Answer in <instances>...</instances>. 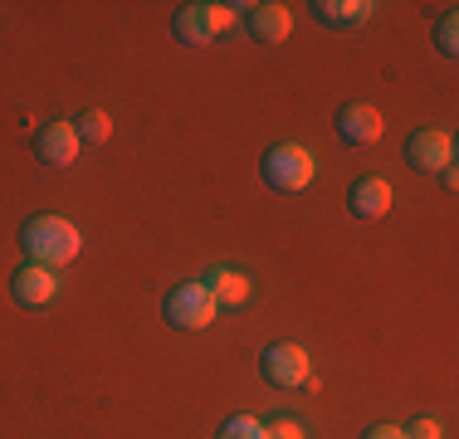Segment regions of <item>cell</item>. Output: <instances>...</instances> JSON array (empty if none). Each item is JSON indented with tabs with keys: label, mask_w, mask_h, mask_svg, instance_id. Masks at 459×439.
I'll use <instances>...</instances> for the list:
<instances>
[{
	"label": "cell",
	"mask_w": 459,
	"mask_h": 439,
	"mask_svg": "<svg viewBox=\"0 0 459 439\" xmlns=\"http://www.w3.org/2000/svg\"><path fill=\"white\" fill-rule=\"evenodd\" d=\"M74 132H79V147L83 142H108V132H113V123H108V113L103 108H89V113H79V123H74Z\"/></svg>",
	"instance_id": "14"
},
{
	"label": "cell",
	"mask_w": 459,
	"mask_h": 439,
	"mask_svg": "<svg viewBox=\"0 0 459 439\" xmlns=\"http://www.w3.org/2000/svg\"><path fill=\"white\" fill-rule=\"evenodd\" d=\"M259 371H264L269 386L299 391V386H308L313 361H308V351H303L299 342H274V347H264V357H259Z\"/></svg>",
	"instance_id": "5"
},
{
	"label": "cell",
	"mask_w": 459,
	"mask_h": 439,
	"mask_svg": "<svg viewBox=\"0 0 459 439\" xmlns=\"http://www.w3.org/2000/svg\"><path fill=\"white\" fill-rule=\"evenodd\" d=\"M215 298H211V288H205L201 279L195 283H177V288L161 298V317H167L177 332H201V327H211L215 323Z\"/></svg>",
	"instance_id": "4"
},
{
	"label": "cell",
	"mask_w": 459,
	"mask_h": 439,
	"mask_svg": "<svg viewBox=\"0 0 459 439\" xmlns=\"http://www.w3.org/2000/svg\"><path fill=\"white\" fill-rule=\"evenodd\" d=\"M35 157L45 161V167H69L74 157H79V132L74 123H45L35 132Z\"/></svg>",
	"instance_id": "11"
},
{
	"label": "cell",
	"mask_w": 459,
	"mask_h": 439,
	"mask_svg": "<svg viewBox=\"0 0 459 439\" xmlns=\"http://www.w3.org/2000/svg\"><path fill=\"white\" fill-rule=\"evenodd\" d=\"M313 176H318V157L303 142H279L264 151V181L274 191H308Z\"/></svg>",
	"instance_id": "3"
},
{
	"label": "cell",
	"mask_w": 459,
	"mask_h": 439,
	"mask_svg": "<svg viewBox=\"0 0 459 439\" xmlns=\"http://www.w3.org/2000/svg\"><path fill=\"white\" fill-rule=\"evenodd\" d=\"M371 15H377L371 0H313V20L327 30H357V25H367Z\"/></svg>",
	"instance_id": "13"
},
{
	"label": "cell",
	"mask_w": 459,
	"mask_h": 439,
	"mask_svg": "<svg viewBox=\"0 0 459 439\" xmlns=\"http://www.w3.org/2000/svg\"><path fill=\"white\" fill-rule=\"evenodd\" d=\"M406 167L420 176H440L445 167H455V137L450 127H415L406 137Z\"/></svg>",
	"instance_id": "6"
},
{
	"label": "cell",
	"mask_w": 459,
	"mask_h": 439,
	"mask_svg": "<svg viewBox=\"0 0 459 439\" xmlns=\"http://www.w3.org/2000/svg\"><path fill=\"white\" fill-rule=\"evenodd\" d=\"M406 430V439H445V425L435 420V415H415L411 425H401Z\"/></svg>",
	"instance_id": "17"
},
{
	"label": "cell",
	"mask_w": 459,
	"mask_h": 439,
	"mask_svg": "<svg viewBox=\"0 0 459 439\" xmlns=\"http://www.w3.org/2000/svg\"><path fill=\"white\" fill-rule=\"evenodd\" d=\"M10 293H15V303L20 307H45L59 298V273L45 269V263H20L15 269V279H10Z\"/></svg>",
	"instance_id": "7"
},
{
	"label": "cell",
	"mask_w": 459,
	"mask_h": 439,
	"mask_svg": "<svg viewBox=\"0 0 459 439\" xmlns=\"http://www.w3.org/2000/svg\"><path fill=\"white\" fill-rule=\"evenodd\" d=\"M381 113L371 103H342L337 108V137L347 142V147H371V142L381 137Z\"/></svg>",
	"instance_id": "9"
},
{
	"label": "cell",
	"mask_w": 459,
	"mask_h": 439,
	"mask_svg": "<svg viewBox=\"0 0 459 439\" xmlns=\"http://www.w3.org/2000/svg\"><path fill=\"white\" fill-rule=\"evenodd\" d=\"M201 283L211 288L215 307H245V303H249V293H255L249 273H245V269H235V263H215V269L205 273Z\"/></svg>",
	"instance_id": "12"
},
{
	"label": "cell",
	"mask_w": 459,
	"mask_h": 439,
	"mask_svg": "<svg viewBox=\"0 0 459 439\" xmlns=\"http://www.w3.org/2000/svg\"><path fill=\"white\" fill-rule=\"evenodd\" d=\"M20 249H25L30 263H45V269L59 273L64 263L79 259L83 235H79V225L64 220V215H35V220H25V229H20Z\"/></svg>",
	"instance_id": "1"
},
{
	"label": "cell",
	"mask_w": 459,
	"mask_h": 439,
	"mask_svg": "<svg viewBox=\"0 0 459 439\" xmlns=\"http://www.w3.org/2000/svg\"><path fill=\"white\" fill-rule=\"evenodd\" d=\"M245 30L259 44H283L293 30V10L279 5V0H259V5H245Z\"/></svg>",
	"instance_id": "8"
},
{
	"label": "cell",
	"mask_w": 459,
	"mask_h": 439,
	"mask_svg": "<svg viewBox=\"0 0 459 439\" xmlns=\"http://www.w3.org/2000/svg\"><path fill=\"white\" fill-rule=\"evenodd\" d=\"M235 10L245 5H221V0H195V5H181L177 20H171V35L191 49H205L211 39H221L230 25H235Z\"/></svg>",
	"instance_id": "2"
},
{
	"label": "cell",
	"mask_w": 459,
	"mask_h": 439,
	"mask_svg": "<svg viewBox=\"0 0 459 439\" xmlns=\"http://www.w3.org/2000/svg\"><path fill=\"white\" fill-rule=\"evenodd\" d=\"M362 439H406V430H401V425H371Z\"/></svg>",
	"instance_id": "19"
},
{
	"label": "cell",
	"mask_w": 459,
	"mask_h": 439,
	"mask_svg": "<svg viewBox=\"0 0 459 439\" xmlns=\"http://www.w3.org/2000/svg\"><path fill=\"white\" fill-rule=\"evenodd\" d=\"M435 49H440L445 59H455V54H459V15H455V10H445V15L435 20Z\"/></svg>",
	"instance_id": "15"
},
{
	"label": "cell",
	"mask_w": 459,
	"mask_h": 439,
	"mask_svg": "<svg viewBox=\"0 0 459 439\" xmlns=\"http://www.w3.org/2000/svg\"><path fill=\"white\" fill-rule=\"evenodd\" d=\"M396 205V191H391V181H381V176H362V181H352V191H347V211L357 220H381Z\"/></svg>",
	"instance_id": "10"
},
{
	"label": "cell",
	"mask_w": 459,
	"mask_h": 439,
	"mask_svg": "<svg viewBox=\"0 0 459 439\" xmlns=\"http://www.w3.org/2000/svg\"><path fill=\"white\" fill-rule=\"evenodd\" d=\"M215 439H264V420H255V415H230L221 430H215Z\"/></svg>",
	"instance_id": "16"
},
{
	"label": "cell",
	"mask_w": 459,
	"mask_h": 439,
	"mask_svg": "<svg viewBox=\"0 0 459 439\" xmlns=\"http://www.w3.org/2000/svg\"><path fill=\"white\" fill-rule=\"evenodd\" d=\"M264 439H308V430H303L293 415H279L274 425H264Z\"/></svg>",
	"instance_id": "18"
}]
</instances>
